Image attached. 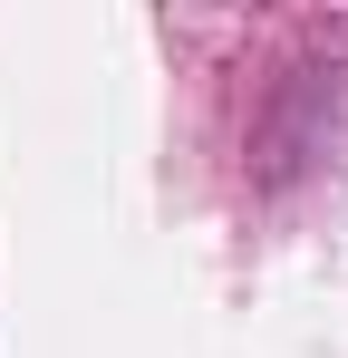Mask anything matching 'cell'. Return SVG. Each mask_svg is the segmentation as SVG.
<instances>
[{
	"label": "cell",
	"mask_w": 348,
	"mask_h": 358,
	"mask_svg": "<svg viewBox=\"0 0 348 358\" xmlns=\"http://www.w3.org/2000/svg\"><path fill=\"white\" fill-rule=\"evenodd\" d=\"M348 155V29H319L300 59L271 78L261 126H252V175L261 184H300L319 165Z\"/></svg>",
	"instance_id": "1"
}]
</instances>
